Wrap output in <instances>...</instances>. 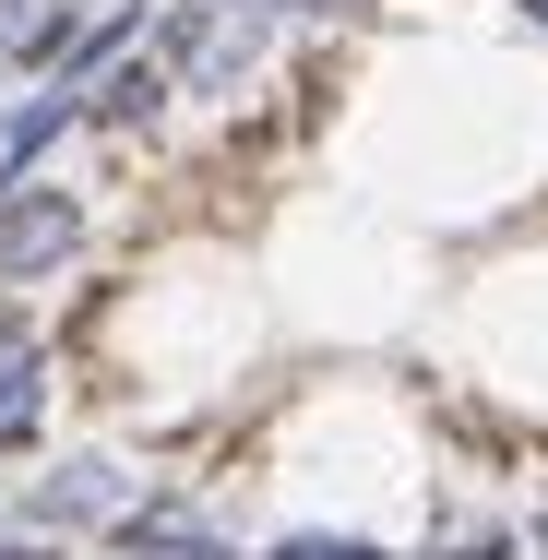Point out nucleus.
<instances>
[{
  "label": "nucleus",
  "instance_id": "f257e3e1",
  "mask_svg": "<svg viewBox=\"0 0 548 560\" xmlns=\"http://www.w3.org/2000/svg\"><path fill=\"white\" fill-rule=\"evenodd\" d=\"M155 72H167V96H191V108H215L238 96L263 60H275V36H287V12L275 0H155Z\"/></svg>",
  "mask_w": 548,
  "mask_h": 560
},
{
  "label": "nucleus",
  "instance_id": "f03ea898",
  "mask_svg": "<svg viewBox=\"0 0 548 560\" xmlns=\"http://www.w3.org/2000/svg\"><path fill=\"white\" fill-rule=\"evenodd\" d=\"M84 191H60V179H0V287H48L60 262H84Z\"/></svg>",
  "mask_w": 548,
  "mask_h": 560
},
{
  "label": "nucleus",
  "instance_id": "7ed1b4c3",
  "mask_svg": "<svg viewBox=\"0 0 548 560\" xmlns=\"http://www.w3.org/2000/svg\"><path fill=\"white\" fill-rule=\"evenodd\" d=\"M143 489H131V465L119 453H72V465H48L36 489H24V513L12 525H36V537H84V525H119Z\"/></svg>",
  "mask_w": 548,
  "mask_h": 560
},
{
  "label": "nucleus",
  "instance_id": "20e7f679",
  "mask_svg": "<svg viewBox=\"0 0 548 560\" xmlns=\"http://www.w3.org/2000/svg\"><path fill=\"white\" fill-rule=\"evenodd\" d=\"M108 537H119L131 560H238V549L215 537V525L191 513V501H131V513H119Z\"/></svg>",
  "mask_w": 548,
  "mask_h": 560
},
{
  "label": "nucleus",
  "instance_id": "39448f33",
  "mask_svg": "<svg viewBox=\"0 0 548 560\" xmlns=\"http://www.w3.org/2000/svg\"><path fill=\"white\" fill-rule=\"evenodd\" d=\"M36 418H48V346H36V335H0V465L36 453Z\"/></svg>",
  "mask_w": 548,
  "mask_h": 560
},
{
  "label": "nucleus",
  "instance_id": "423d86ee",
  "mask_svg": "<svg viewBox=\"0 0 548 560\" xmlns=\"http://www.w3.org/2000/svg\"><path fill=\"white\" fill-rule=\"evenodd\" d=\"M60 131H84V96H72V84H36L24 108L0 119V179H36V155H48Z\"/></svg>",
  "mask_w": 548,
  "mask_h": 560
},
{
  "label": "nucleus",
  "instance_id": "0eeeda50",
  "mask_svg": "<svg viewBox=\"0 0 548 560\" xmlns=\"http://www.w3.org/2000/svg\"><path fill=\"white\" fill-rule=\"evenodd\" d=\"M155 108H167V72L155 60H119V72L84 84V119H108V131H155Z\"/></svg>",
  "mask_w": 548,
  "mask_h": 560
},
{
  "label": "nucleus",
  "instance_id": "6e6552de",
  "mask_svg": "<svg viewBox=\"0 0 548 560\" xmlns=\"http://www.w3.org/2000/svg\"><path fill=\"white\" fill-rule=\"evenodd\" d=\"M72 24H84L72 0H0V60H12V72H24V60H60Z\"/></svg>",
  "mask_w": 548,
  "mask_h": 560
},
{
  "label": "nucleus",
  "instance_id": "1a4fd4ad",
  "mask_svg": "<svg viewBox=\"0 0 548 560\" xmlns=\"http://www.w3.org/2000/svg\"><path fill=\"white\" fill-rule=\"evenodd\" d=\"M263 560H406V549H382V537H334V525H287Z\"/></svg>",
  "mask_w": 548,
  "mask_h": 560
},
{
  "label": "nucleus",
  "instance_id": "9d476101",
  "mask_svg": "<svg viewBox=\"0 0 548 560\" xmlns=\"http://www.w3.org/2000/svg\"><path fill=\"white\" fill-rule=\"evenodd\" d=\"M513 549H525V537H513L501 513H477V525H441V549H430V560H513Z\"/></svg>",
  "mask_w": 548,
  "mask_h": 560
},
{
  "label": "nucleus",
  "instance_id": "9b49d317",
  "mask_svg": "<svg viewBox=\"0 0 548 560\" xmlns=\"http://www.w3.org/2000/svg\"><path fill=\"white\" fill-rule=\"evenodd\" d=\"M0 560H48V537L36 525H0Z\"/></svg>",
  "mask_w": 548,
  "mask_h": 560
},
{
  "label": "nucleus",
  "instance_id": "f8f14e48",
  "mask_svg": "<svg viewBox=\"0 0 548 560\" xmlns=\"http://www.w3.org/2000/svg\"><path fill=\"white\" fill-rule=\"evenodd\" d=\"M275 12H358V0H275Z\"/></svg>",
  "mask_w": 548,
  "mask_h": 560
},
{
  "label": "nucleus",
  "instance_id": "ddd939ff",
  "mask_svg": "<svg viewBox=\"0 0 548 560\" xmlns=\"http://www.w3.org/2000/svg\"><path fill=\"white\" fill-rule=\"evenodd\" d=\"M537 560H548V501H537Z\"/></svg>",
  "mask_w": 548,
  "mask_h": 560
}]
</instances>
